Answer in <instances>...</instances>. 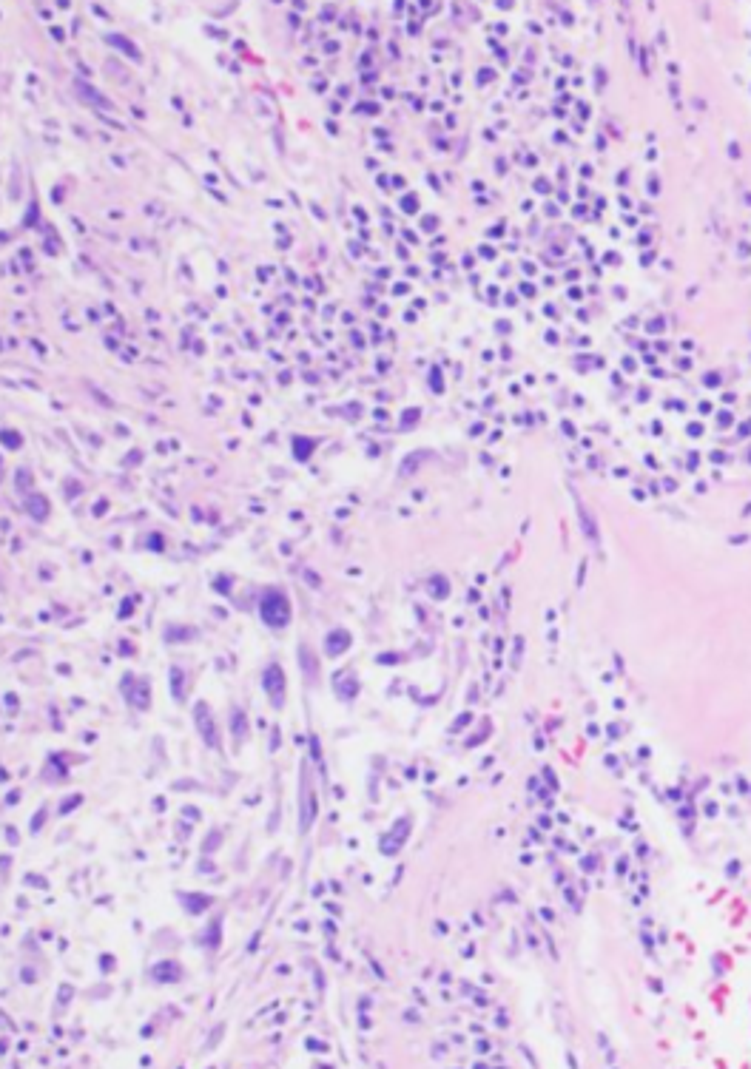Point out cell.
Here are the masks:
<instances>
[{"label": "cell", "instance_id": "cell-1", "mask_svg": "<svg viewBox=\"0 0 751 1069\" xmlns=\"http://www.w3.org/2000/svg\"><path fill=\"white\" fill-rule=\"evenodd\" d=\"M259 612H262V620L274 629H285L291 623V603L282 592H268L259 603Z\"/></svg>", "mask_w": 751, "mask_h": 1069}, {"label": "cell", "instance_id": "cell-2", "mask_svg": "<svg viewBox=\"0 0 751 1069\" xmlns=\"http://www.w3.org/2000/svg\"><path fill=\"white\" fill-rule=\"evenodd\" d=\"M302 802H299V828L302 831H311L313 816H316V799H313V788L308 774H302Z\"/></svg>", "mask_w": 751, "mask_h": 1069}, {"label": "cell", "instance_id": "cell-3", "mask_svg": "<svg viewBox=\"0 0 751 1069\" xmlns=\"http://www.w3.org/2000/svg\"><path fill=\"white\" fill-rule=\"evenodd\" d=\"M265 691H268V697H271V703L276 708L285 703V671L279 666H268V671H265Z\"/></svg>", "mask_w": 751, "mask_h": 1069}, {"label": "cell", "instance_id": "cell-4", "mask_svg": "<svg viewBox=\"0 0 751 1069\" xmlns=\"http://www.w3.org/2000/svg\"><path fill=\"white\" fill-rule=\"evenodd\" d=\"M197 725H200L202 740L211 745V748H217V745H220V740H217V728H214L211 711H208V706H205V703H200V706H197Z\"/></svg>", "mask_w": 751, "mask_h": 1069}, {"label": "cell", "instance_id": "cell-5", "mask_svg": "<svg viewBox=\"0 0 751 1069\" xmlns=\"http://www.w3.org/2000/svg\"><path fill=\"white\" fill-rule=\"evenodd\" d=\"M325 646H328L330 657H339V654L350 646V635L345 629H336V632H330L328 635V643H325Z\"/></svg>", "mask_w": 751, "mask_h": 1069}, {"label": "cell", "instance_id": "cell-6", "mask_svg": "<svg viewBox=\"0 0 751 1069\" xmlns=\"http://www.w3.org/2000/svg\"><path fill=\"white\" fill-rule=\"evenodd\" d=\"M26 509H29V515H32L35 521H46V515H49V501H46V498H40V495H26Z\"/></svg>", "mask_w": 751, "mask_h": 1069}, {"label": "cell", "instance_id": "cell-7", "mask_svg": "<svg viewBox=\"0 0 751 1069\" xmlns=\"http://www.w3.org/2000/svg\"><path fill=\"white\" fill-rule=\"evenodd\" d=\"M299 663H302V669H305V677L313 683V680H316V657H313L308 646L299 649Z\"/></svg>", "mask_w": 751, "mask_h": 1069}, {"label": "cell", "instance_id": "cell-8", "mask_svg": "<svg viewBox=\"0 0 751 1069\" xmlns=\"http://www.w3.org/2000/svg\"><path fill=\"white\" fill-rule=\"evenodd\" d=\"M154 976H157V979H163V981H174V979H180V970H177V964L165 961V964H157Z\"/></svg>", "mask_w": 751, "mask_h": 1069}, {"label": "cell", "instance_id": "cell-9", "mask_svg": "<svg viewBox=\"0 0 751 1069\" xmlns=\"http://www.w3.org/2000/svg\"><path fill=\"white\" fill-rule=\"evenodd\" d=\"M77 91H80V94H86V97H89V100H92L94 106H100V109H111L109 100H106V97H103V94H97V91L89 89V86H86V83H77Z\"/></svg>", "mask_w": 751, "mask_h": 1069}, {"label": "cell", "instance_id": "cell-10", "mask_svg": "<svg viewBox=\"0 0 751 1069\" xmlns=\"http://www.w3.org/2000/svg\"><path fill=\"white\" fill-rule=\"evenodd\" d=\"M109 43H114V46H120V49H123V52H126V55L131 57V60H140V57H143V55H140V49H134V46H131L126 37L109 35Z\"/></svg>", "mask_w": 751, "mask_h": 1069}, {"label": "cell", "instance_id": "cell-11", "mask_svg": "<svg viewBox=\"0 0 751 1069\" xmlns=\"http://www.w3.org/2000/svg\"><path fill=\"white\" fill-rule=\"evenodd\" d=\"M404 828H407V819H402V822H399V828H396V839H393V842H385V845H382V848H385L387 853H393L396 848H399V845H402L404 836H407V831H404Z\"/></svg>", "mask_w": 751, "mask_h": 1069}, {"label": "cell", "instance_id": "cell-12", "mask_svg": "<svg viewBox=\"0 0 751 1069\" xmlns=\"http://www.w3.org/2000/svg\"><path fill=\"white\" fill-rule=\"evenodd\" d=\"M231 723H234V734H237V740H245V714H242L239 708H234Z\"/></svg>", "mask_w": 751, "mask_h": 1069}, {"label": "cell", "instance_id": "cell-13", "mask_svg": "<svg viewBox=\"0 0 751 1069\" xmlns=\"http://www.w3.org/2000/svg\"><path fill=\"white\" fill-rule=\"evenodd\" d=\"M171 680H174V697L183 700V671L171 669Z\"/></svg>", "mask_w": 751, "mask_h": 1069}, {"label": "cell", "instance_id": "cell-14", "mask_svg": "<svg viewBox=\"0 0 751 1069\" xmlns=\"http://www.w3.org/2000/svg\"><path fill=\"white\" fill-rule=\"evenodd\" d=\"M296 444H302V453H296V455H302V458H308V453H311V441L308 438H296Z\"/></svg>", "mask_w": 751, "mask_h": 1069}, {"label": "cell", "instance_id": "cell-15", "mask_svg": "<svg viewBox=\"0 0 751 1069\" xmlns=\"http://www.w3.org/2000/svg\"><path fill=\"white\" fill-rule=\"evenodd\" d=\"M6 441H9V447H20V435L18 433H6Z\"/></svg>", "mask_w": 751, "mask_h": 1069}, {"label": "cell", "instance_id": "cell-16", "mask_svg": "<svg viewBox=\"0 0 751 1069\" xmlns=\"http://www.w3.org/2000/svg\"><path fill=\"white\" fill-rule=\"evenodd\" d=\"M29 481H32V478H29V472H20V475H18V484H20V487H23V484H26V487H29Z\"/></svg>", "mask_w": 751, "mask_h": 1069}]
</instances>
